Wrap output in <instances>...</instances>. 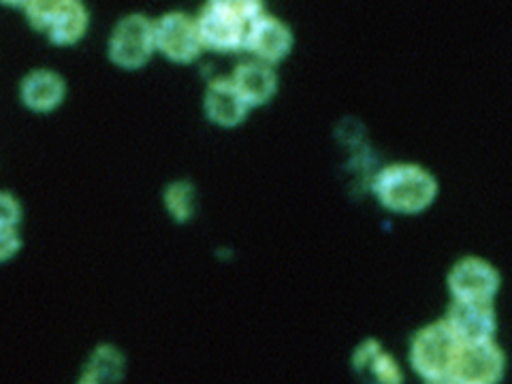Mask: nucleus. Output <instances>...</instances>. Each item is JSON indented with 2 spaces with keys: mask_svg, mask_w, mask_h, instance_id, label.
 <instances>
[{
  "mask_svg": "<svg viewBox=\"0 0 512 384\" xmlns=\"http://www.w3.org/2000/svg\"><path fill=\"white\" fill-rule=\"evenodd\" d=\"M378 201L397 214H421L436 201L438 184L434 175L419 165H389L374 180Z\"/></svg>",
  "mask_w": 512,
  "mask_h": 384,
  "instance_id": "nucleus-1",
  "label": "nucleus"
},
{
  "mask_svg": "<svg viewBox=\"0 0 512 384\" xmlns=\"http://www.w3.org/2000/svg\"><path fill=\"white\" fill-rule=\"evenodd\" d=\"M461 342L444 320L423 327L412 338L410 363L427 382H451Z\"/></svg>",
  "mask_w": 512,
  "mask_h": 384,
  "instance_id": "nucleus-2",
  "label": "nucleus"
},
{
  "mask_svg": "<svg viewBox=\"0 0 512 384\" xmlns=\"http://www.w3.org/2000/svg\"><path fill=\"white\" fill-rule=\"evenodd\" d=\"M28 24L56 45H73L86 35L90 15L82 0H28Z\"/></svg>",
  "mask_w": 512,
  "mask_h": 384,
  "instance_id": "nucleus-3",
  "label": "nucleus"
},
{
  "mask_svg": "<svg viewBox=\"0 0 512 384\" xmlns=\"http://www.w3.org/2000/svg\"><path fill=\"white\" fill-rule=\"evenodd\" d=\"M156 50V26L141 13L126 15L114 28L109 56L122 69H139Z\"/></svg>",
  "mask_w": 512,
  "mask_h": 384,
  "instance_id": "nucleus-4",
  "label": "nucleus"
},
{
  "mask_svg": "<svg viewBox=\"0 0 512 384\" xmlns=\"http://www.w3.org/2000/svg\"><path fill=\"white\" fill-rule=\"evenodd\" d=\"M156 26V50L163 52L169 60L178 64H188L197 60L199 54L205 50L199 24L188 13L173 11L163 15V18L154 22Z\"/></svg>",
  "mask_w": 512,
  "mask_h": 384,
  "instance_id": "nucleus-5",
  "label": "nucleus"
},
{
  "mask_svg": "<svg viewBox=\"0 0 512 384\" xmlns=\"http://www.w3.org/2000/svg\"><path fill=\"white\" fill-rule=\"evenodd\" d=\"M504 367H506L504 352L493 340L478 342V344H461L451 382L453 384H493L504 376Z\"/></svg>",
  "mask_w": 512,
  "mask_h": 384,
  "instance_id": "nucleus-6",
  "label": "nucleus"
},
{
  "mask_svg": "<svg viewBox=\"0 0 512 384\" xmlns=\"http://www.w3.org/2000/svg\"><path fill=\"white\" fill-rule=\"evenodd\" d=\"M448 288L461 301H491L500 288V274L491 263L466 256L448 274Z\"/></svg>",
  "mask_w": 512,
  "mask_h": 384,
  "instance_id": "nucleus-7",
  "label": "nucleus"
},
{
  "mask_svg": "<svg viewBox=\"0 0 512 384\" xmlns=\"http://www.w3.org/2000/svg\"><path fill=\"white\" fill-rule=\"evenodd\" d=\"M203 47L214 52H237L246 47L248 24L237 20L235 15L207 3L197 18Z\"/></svg>",
  "mask_w": 512,
  "mask_h": 384,
  "instance_id": "nucleus-8",
  "label": "nucleus"
},
{
  "mask_svg": "<svg viewBox=\"0 0 512 384\" xmlns=\"http://www.w3.org/2000/svg\"><path fill=\"white\" fill-rule=\"evenodd\" d=\"M444 323L455 333V338L461 344H478L493 340L495 312L491 308V301L455 299Z\"/></svg>",
  "mask_w": 512,
  "mask_h": 384,
  "instance_id": "nucleus-9",
  "label": "nucleus"
},
{
  "mask_svg": "<svg viewBox=\"0 0 512 384\" xmlns=\"http://www.w3.org/2000/svg\"><path fill=\"white\" fill-rule=\"evenodd\" d=\"M293 47L291 28L280 22L274 15H261L248 26L246 37V50L252 52L256 58L274 64L288 56Z\"/></svg>",
  "mask_w": 512,
  "mask_h": 384,
  "instance_id": "nucleus-10",
  "label": "nucleus"
},
{
  "mask_svg": "<svg viewBox=\"0 0 512 384\" xmlns=\"http://www.w3.org/2000/svg\"><path fill=\"white\" fill-rule=\"evenodd\" d=\"M248 103L239 94L233 79H212L205 92V111L207 118L220 126H237L246 118Z\"/></svg>",
  "mask_w": 512,
  "mask_h": 384,
  "instance_id": "nucleus-11",
  "label": "nucleus"
},
{
  "mask_svg": "<svg viewBox=\"0 0 512 384\" xmlns=\"http://www.w3.org/2000/svg\"><path fill=\"white\" fill-rule=\"evenodd\" d=\"M231 79L250 107L267 103L278 88V77L274 69L263 60L239 64Z\"/></svg>",
  "mask_w": 512,
  "mask_h": 384,
  "instance_id": "nucleus-12",
  "label": "nucleus"
},
{
  "mask_svg": "<svg viewBox=\"0 0 512 384\" xmlns=\"http://www.w3.org/2000/svg\"><path fill=\"white\" fill-rule=\"evenodd\" d=\"M64 99V82L62 77L52 71H35L30 73L22 84V101L32 111H52Z\"/></svg>",
  "mask_w": 512,
  "mask_h": 384,
  "instance_id": "nucleus-13",
  "label": "nucleus"
},
{
  "mask_svg": "<svg viewBox=\"0 0 512 384\" xmlns=\"http://www.w3.org/2000/svg\"><path fill=\"white\" fill-rule=\"evenodd\" d=\"M122 372L124 357L120 352L111 346H101L94 350L82 382H114L122 378Z\"/></svg>",
  "mask_w": 512,
  "mask_h": 384,
  "instance_id": "nucleus-14",
  "label": "nucleus"
},
{
  "mask_svg": "<svg viewBox=\"0 0 512 384\" xmlns=\"http://www.w3.org/2000/svg\"><path fill=\"white\" fill-rule=\"evenodd\" d=\"M165 203L175 220L186 222L195 214V188L188 182H175L165 190Z\"/></svg>",
  "mask_w": 512,
  "mask_h": 384,
  "instance_id": "nucleus-15",
  "label": "nucleus"
},
{
  "mask_svg": "<svg viewBox=\"0 0 512 384\" xmlns=\"http://www.w3.org/2000/svg\"><path fill=\"white\" fill-rule=\"evenodd\" d=\"M212 5L220 7L222 11H227L235 15L237 20H242L244 24H252L256 18H261L265 3L263 0H210Z\"/></svg>",
  "mask_w": 512,
  "mask_h": 384,
  "instance_id": "nucleus-16",
  "label": "nucleus"
},
{
  "mask_svg": "<svg viewBox=\"0 0 512 384\" xmlns=\"http://www.w3.org/2000/svg\"><path fill=\"white\" fill-rule=\"evenodd\" d=\"M370 370L374 372V376H376L378 382H384V384H399V382H404V376H402V372H399V367H397V363L393 361V357L387 355V352H382V350L378 352L376 359L372 361Z\"/></svg>",
  "mask_w": 512,
  "mask_h": 384,
  "instance_id": "nucleus-17",
  "label": "nucleus"
},
{
  "mask_svg": "<svg viewBox=\"0 0 512 384\" xmlns=\"http://www.w3.org/2000/svg\"><path fill=\"white\" fill-rule=\"evenodd\" d=\"M22 210L20 203L7 192H0V229H11L20 222Z\"/></svg>",
  "mask_w": 512,
  "mask_h": 384,
  "instance_id": "nucleus-18",
  "label": "nucleus"
},
{
  "mask_svg": "<svg viewBox=\"0 0 512 384\" xmlns=\"http://www.w3.org/2000/svg\"><path fill=\"white\" fill-rule=\"evenodd\" d=\"M22 242H20V235L15 231V227L11 229H0V263L9 261L11 256L20 250Z\"/></svg>",
  "mask_w": 512,
  "mask_h": 384,
  "instance_id": "nucleus-19",
  "label": "nucleus"
},
{
  "mask_svg": "<svg viewBox=\"0 0 512 384\" xmlns=\"http://www.w3.org/2000/svg\"><path fill=\"white\" fill-rule=\"evenodd\" d=\"M378 352H380V344L374 340H367L355 352V359H352V363H355L357 370H370V365L376 359Z\"/></svg>",
  "mask_w": 512,
  "mask_h": 384,
  "instance_id": "nucleus-20",
  "label": "nucleus"
},
{
  "mask_svg": "<svg viewBox=\"0 0 512 384\" xmlns=\"http://www.w3.org/2000/svg\"><path fill=\"white\" fill-rule=\"evenodd\" d=\"M28 0H0V5H11V7H24Z\"/></svg>",
  "mask_w": 512,
  "mask_h": 384,
  "instance_id": "nucleus-21",
  "label": "nucleus"
}]
</instances>
